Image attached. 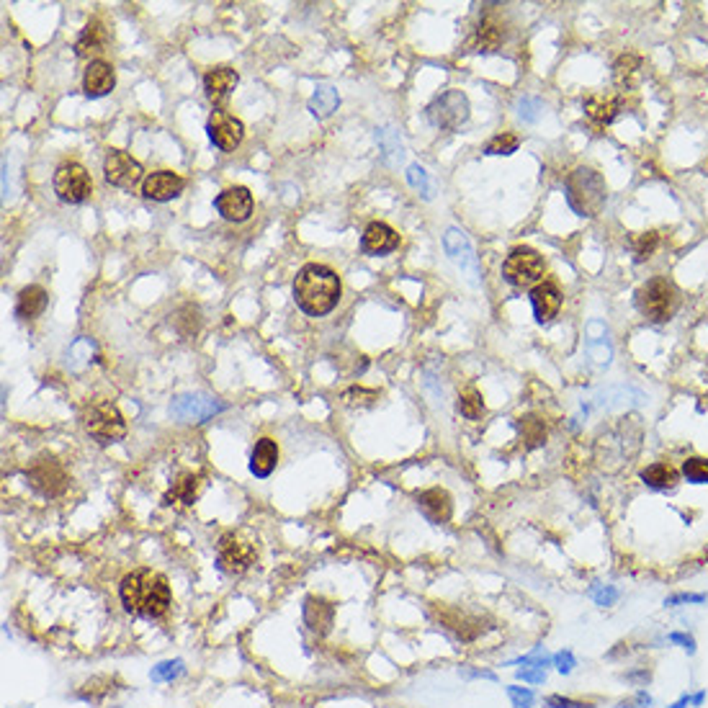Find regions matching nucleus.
I'll use <instances>...</instances> for the list:
<instances>
[{
	"label": "nucleus",
	"mask_w": 708,
	"mask_h": 708,
	"mask_svg": "<svg viewBox=\"0 0 708 708\" xmlns=\"http://www.w3.org/2000/svg\"><path fill=\"white\" fill-rule=\"evenodd\" d=\"M121 605L139 618H160L170 608V585L160 572L137 569L129 572L119 585Z\"/></svg>",
	"instance_id": "nucleus-1"
},
{
	"label": "nucleus",
	"mask_w": 708,
	"mask_h": 708,
	"mask_svg": "<svg viewBox=\"0 0 708 708\" xmlns=\"http://www.w3.org/2000/svg\"><path fill=\"white\" fill-rule=\"evenodd\" d=\"M294 299L299 310L312 314V317H322L338 307L340 299V279L333 268L310 263L294 279Z\"/></svg>",
	"instance_id": "nucleus-2"
},
{
	"label": "nucleus",
	"mask_w": 708,
	"mask_h": 708,
	"mask_svg": "<svg viewBox=\"0 0 708 708\" xmlns=\"http://www.w3.org/2000/svg\"><path fill=\"white\" fill-rule=\"evenodd\" d=\"M567 201L574 209V214L580 216H597L603 211L608 191H605L603 175L592 170V167H577L569 173L564 186Z\"/></svg>",
	"instance_id": "nucleus-3"
},
{
	"label": "nucleus",
	"mask_w": 708,
	"mask_h": 708,
	"mask_svg": "<svg viewBox=\"0 0 708 708\" xmlns=\"http://www.w3.org/2000/svg\"><path fill=\"white\" fill-rule=\"evenodd\" d=\"M258 562V554H255V546L250 539H245L242 534H224L216 543V567L219 572L230 574V577H240L245 574L250 567Z\"/></svg>",
	"instance_id": "nucleus-4"
},
{
	"label": "nucleus",
	"mask_w": 708,
	"mask_h": 708,
	"mask_svg": "<svg viewBox=\"0 0 708 708\" xmlns=\"http://www.w3.org/2000/svg\"><path fill=\"white\" fill-rule=\"evenodd\" d=\"M83 425L98 443H116L127 436V420L111 402H96L83 412Z\"/></svg>",
	"instance_id": "nucleus-5"
},
{
	"label": "nucleus",
	"mask_w": 708,
	"mask_h": 708,
	"mask_svg": "<svg viewBox=\"0 0 708 708\" xmlns=\"http://www.w3.org/2000/svg\"><path fill=\"white\" fill-rule=\"evenodd\" d=\"M639 310L652 322H667L675 314L677 291L667 279H652L639 291Z\"/></svg>",
	"instance_id": "nucleus-6"
},
{
	"label": "nucleus",
	"mask_w": 708,
	"mask_h": 708,
	"mask_svg": "<svg viewBox=\"0 0 708 708\" xmlns=\"http://www.w3.org/2000/svg\"><path fill=\"white\" fill-rule=\"evenodd\" d=\"M26 482L41 497H60L67 490L70 479H67V471H64V466L57 459H52V456H36L26 466Z\"/></svg>",
	"instance_id": "nucleus-7"
},
{
	"label": "nucleus",
	"mask_w": 708,
	"mask_h": 708,
	"mask_svg": "<svg viewBox=\"0 0 708 708\" xmlns=\"http://www.w3.org/2000/svg\"><path fill=\"white\" fill-rule=\"evenodd\" d=\"M502 276L513 286H531L543 279V258L534 247H515L502 263Z\"/></svg>",
	"instance_id": "nucleus-8"
},
{
	"label": "nucleus",
	"mask_w": 708,
	"mask_h": 708,
	"mask_svg": "<svg viewBox=\"0 0 708 708\" xmlns=\"http://www.w3.org/2000/svg\"><path fill=\"white\" fill-rule=\"evenodd\" d=\"M428 121L443 132H454L469 119V98L461 90H446L428 106Z\"/></svg>",
	"instance_id": "nucleus-9"
},
{
	"label": "nucleus",
	"mask_w": 708,
	"mask_h": 708,
	"mask_svg": "<svg viewBox=\"0 0 708 708\" xmlns=\"http://www.w3.org/2000/svg\"><path fill=\"white\" fill-rule=\"evenodd\" d=\"M93 191L90 173L80 162H64L55 173V193L64 204H83Z\"/></svg>",
	"instance_id": "nucleus-10"
},
{
	"label": "nucleus",
	"mask_w": 708,
	"mask_h": 708,
	"mask_svg": "<svg viewBox=\"0 0 708 708\" xmlns=\"http://www.w3.org/2000/svg\"><path fill=\"white\" fill-rule=\"evenodd\" d=\"M207 134L214 147H219L222 152H232L245 139V124L237 116L216 109V111H211V116L207 121Z\"/></svg>",
	"instance_id": "nucleus-11"
},
{
	"label": "nucleus",
	"mask_w": 708,
	"mask_h": 708,
	"mask_svg": "<svg viewBox=\"0 0 708 708\" xmlns=\"http://www.w3.org/2000/svg\"><path fill=\"white\" fill-rule=\"evenodd\" d=\"M142 165L124 150H111L104 160V178L116 188H132L142 181Z\"/></svg>",
	"instance_id": "nucleus-12"
},
{
	"label": "nucleus",
	"mask_w": 708,
	"mask_h": 708,
	"mask_svg": "<svg viewBox=\"0 0 708 708\" xmlns=\"http://www.w3.org/2000/svg\"><path fill=\"white\" fill-rule=\"evenodd\" d=\"M443 247H446L448 258L461 268V273H466V279L477 286L479 284V263L477 255H474V247H471L469 237L464 235L461 230H448L446 237H443Z\"/></svg>",
	"instance_id": "nucleus-13"
},
{
	"label": "nucleus",
	"mask_w": 708,
	"mask_h": 708,
	"mask_svg": "<svg viewBox=\"0 0 708 708\" xmlns=\"http://www.w3.org/2000/svg\"><path fill=\"white\" fill-rule=\"evenodd\" d=\"M438 621H440V626H443L451 637L459 639V641H464V644L477 641V639L485 634V623H482V618L469 616V613L456 611V608H440V611H438Z\"/></svg>",
	"instance_id": "nucleus-14"
},
{
	"label": "nucleus",
	"mask_w": 708,
	"mask_h": 708,
	"mask_svg": "<svg viewBox=\"0 0 708 708\" xmlns=\"http://www.w3.org/2000/svg\"><path fill=\"white\" fill-rule=\"evenodd\" d=\"M214 207L227 222H245L253 214V193L245 186H232L216 196Z\"/></svg>",
	"instance_id": "nucleus-15"
},
{
	"label": "nucleus",
	"mask_w": 708,
	"mask_h": 708,
	"mask_svg": "<svg viewBox=\"0 0 708 708\" xmlns=\"http://www.w3.org/2000/svg\"><path fill=\"white\" fill-rule=\"evenodd\" d=\"M183 188H186V181L178 173H173V170H155V173H150L144 178L142 196L144 199L165 204V201L178 199V196L183 193Z\"/></svg>",
	"instance_id": "nucleus-16"
},
{
	"label": "nucleus",
	"mask_w": 708,
	"mask_h": 708,
	"mask_svg": "<svg viewBox=\"0 0 708 708\" xmlns=\"http://www.w3.org/2000/svg\"><path fill=\"white\" fill-rule=\"evenodd\" d=\"M417 508L430 523H448L454 515V497L443 487H430L417 494Z\"/></svg>",
	"instance_id": "nucleus-17"
},
{
	"label": "nucleus",
	"mask_w": 708,
	"mask_h": 708,
	"mask_svg": "<svg viewBox=\"0 0 708 708\" xmlns=\"http://www.w3.org/2000/svg\"><path fill=\"white\" fill-rule=\"evenodd\" d=\"M219 410L214 399L204 397V394H181V397H175V402L170 405V412L173 417L183 422H204L209 420L211 415Z\"/></svg>",
	"instance_id": "nucleus-18"
},
{
	"label": "nucleus",
	"mask_w": 708,
	"mask_h": 708,
	"mask_svg": "<svg viewBox=\"0 0 708 708\" xmlns=\"http://www.w3.org/2000/svg\"><path fill=\"white\" fill-rule=\"evenodd\" d=\"M201 492H204V477L193 474V471H183V474L175 477L162 502L165 505H178V508H191L193 502L201 497Z\"/></svg>",
	"instance_id": "nucleus-19"
},
{
	"label": "nucleus",
	"mask_w": 708,
	"mask_h": 708,
	"mask_svg": "<svg viewBox=\"0 0 708 708\" xmlns=\"http://www.w3.org/2000/svg\"><path fill=\"white\" fill-rule=\"evenodd\" d=\"M116 85V72L104 60H90L83 75V90L88 98H104L109 96Z\"/></svg>",
	"instance_id": "nucleus-20"
},
{
	"label": "nucleus",
	"mask_w": 708,
	"mask_h": 708,
	"mask_svg": "<svg viewBox=\"0 0 708 708\" xmlns=\"http://www.w3.org/2000/svg\"><path fill=\"white\" fill-rule=\"evenodd\" d=\"M240 75L232 67H214L204 75V93L214 106H222L232 96V90L237 88Z\"/></svg>",
	"instance_id": "nucleus-21"
},
{
	"label": "nucleus",
	"mask_w": 708,
	"mask_h": 708,
	"mask_svg": "<svg viewBox=\"0 0 708 708\" xmlns=\"http://www.w3.org/2000/svg\"><path fill=\"white\" fill-rule=\"evenodd\" d=\"M361 247L363 253L368 255H387L394 253L399 247V235L391 230L389 224L384 222H371L363 230V237H361Z\"/></svg>",
	"instance_id": "nucleus-22"
},
{
	"label": "nucleus",
	"mask_w": 708,
	"mask_h": 708,
	"mask_svg": "<svg viewBox=\"0 0 708 708\" xmlns=\"http://www.w3.org/2000/svg\"><path fill=\"white\" fill-rule=\"evenodd\" d=\"M531 304H534V314L539 322H551L562 310V291L557 284L543 281L531 291Z\"/></svg>",
	"instance_id": "nucleus-23"
},
{
	"label": "nucleus",
	"mask_w": 708,
	"mask_h": 708,
	"mask_svg": "<svg viewBox=\"0 0 708 708\" xmlns=\"http://www.w3.org/2000/svg\"><path fill=\"white\" fill-rule=\"evenodd\" d=\"M333 618H335V605L327 600V597H319V595H310L304 600V621L310 626V631L314 634H327L330 626H333Z\"/></svg>",
	"instance_id": "nucleus-24"
},
{
	"label": "nucleus",
	"mask_w": 708,
	"mask_h": 708,
	"mask_svg": "<svg viewBox=\"0 0 708 708\" xmlns=\"http://www.w3.org/2000/svg\"><path fill=\"white\" fill-rule=\"evenodd\" d=\"M276 464H279V443L273 438H261L250 454V471L258 479H265L273 474Z\"/></svg>",
	"instance_id": "nucleus-25"
},
{
	"label": "nucleus",
	"mask_w": 708,
	"mask_h": 708,
	"mask_svg": "<svg viewBox=\"0 0 708 708\" xmlns=\"http://www.w3.org/2000/svg\"><path fill=\"white\" fill-rule=\"evenodd\" d=\"M680 479V471L667 461H657L649 464L646 469H641V482H644L649 490H657V492H667L677 485Z\"/></svg>",
	"instance_id": "nucleus-26"
},
{
	"label": "nucleus",
	"mask_w": 708,
	"mask_h": 708,
	"mask_svg": "<svg viewBox=\"0 0 708 708\" xmlns=\"http://www.w3.org/2000/svg\"><path fill=\"white\" fill-rule=\"evenodd\" d=\"M47 302H49V296H47V291H44L41 286H26L24 291L18 294L16 314L21 319L39 317L41 312L47 310Z\"/></svg>",
	"instance_id": "nucleus-27"
},
{
	"label": "nucleus",
	"mask_w": 708,
	"mask_h": 708,
	"mask_svg": "<svg viewBox=\"0 0 708 708\" xmlns=\"http://www.w3.org/2000/svg\"><path fill=\"white\" fill-rule=\"evenodd\" d=\"M621 111V101L616 96H590L585 98V113L597 124H611Z\"/></svg>",
	"instance_id": "nucleus-28"
},
{
	"label": "nucleus",
	"mask_w": 708,
	"mask_h": 708,
	"mask_svg": "<svg viewBox=\"0 0 708 708\" xmlns=\"http://www.w3.org/2000/svg\"><path fill=\"white\" fill-rule=\"evenodd\" d=\"M502 44V26L494 21V18H485L482 24L477 26L474 32V39H471V52H494V49Z\"/></svg>",
	"instance_id": "nucleus-29"
},
{
	"label": "nucleus",
	"mask_w": 708,
	"mask_h": 708,
	"mask_svg": "<svg viewBox=\"0 0 708 708\" xmlns=\"http://www.w3.org/2000/svg\"><path fill=\"white\" fill-rule=\"evenodd\" d=\"M106 47V29L101 21H88L85 29L80 32L78 41H75V52L80 57H88V55H96L101 49Z\"/></svg>",
	"instance_id": "nucleus-30"
},
{
	"label": "nucleus",
	"mask_w": 708,
	"mask_h": 708,
	"mask_svg": "<svg viewBox=\"0 0 708 708\" xmlns=\"http://www.w3.org/2000/svg\"><path fill=\"white\" fill-rule=\"evenodd\" d=\"M338 104H340V96H338V90L333 85H317L314 96L310 98V111L317 119H327L338 109Z\"/></svg>",
	"instance_id": "nucleus-31"
},
{
	"label": "nucleus",
	"mask_w": 708,
	"mask_h": 708,
	"mask_svg": "<svg viewBox=\"0 0 708 708\" xmlns=\"http://www.w3.org/2000/svg\"><path fill=\"white\" fill-rule=\"evenodd\" d=\"M376 142L382 147L384 152V160L387 162H399V160L405 158V147H402V139H399V132L394 127H382L376 129Z\"/></svg>",
	"instance_id": "nucleus-32"
},
{
	"label": "nucleus",
	"mask_w": 708,
	"mask_h": 708,
	"mask_svg": "<svg viewBox=\"0 0 708 708\" xmlns=\"http://www.w3.org/2000/svg\"><path fill=\"white\" fill-rule=\"evenodd\" d=\"M639 70H641V62H639V57L621 55L618 60H616V64H613V80H616V85L631 88L634 83H637Z\"/></svg>",
	"instance_id": "nucleus-33"
},
{
	"label": "nucleus",
	"mask_w": 708,
	"mask_h": 708,
	"mask_svg": "<svg viewBox=\"0 0 708 708\" xmlns=\"http://www.w3.org/2000/svg\"><path fill=\"white\" fill-rule=\"evenodd\" d=\"M173 325L175 330L183 335V338H193V335L201 330V312L199 307H193V304H183L181 310L173 314Z\"/></svg>",
	"instance_id": "nucleus-34"
},
{
	"label": "nucleus",
	"mask_w": 708,
	"mask_h": 708,
	"mask_svg": "<svg viewBox=\"0 0 708 708\" xmlns=\"http://www.w3.org/2000/svg\"><path fill=\"white\" fill-rule=\"evenodd\" d=\"M518 430H520V438L525 440L528 448H539L541 443H546V425L543 420L534 417V415H525L518 420Z\"/></svg>",
	"instance_id": "nucleus-35"
},
{
	"label": "nucleus",
	"mask_w": 708,
	"mask_h": 708,
	"mask_svg": "<svg viewBox=\"0 0 708 708\" xmlns=\"http://www.w3.org/2000/svg\"><path fill=\"white\" fill-rule=\"evenodd\" d=\"M456 410L466 417V420H482V415H485V399L479 394L474 387L461 391V397L456 402Z\"/></svg>",
	"instance_id": "nucleus-36"
},
{
	"label": "nucleus",
	"mask_w": 708,
	"mask_h": 708,
	"mask_svg": "<svg viewBox=\"0 0 708 708\" xmlns=\"http://www.w3.org/2000/svg\"><path fill=\"white\" fill-rule=\"evenodd\" d=\"M708 603V592H695V590H677V592H669L662 605L669 608V611H677V608H695V605H706Z\"/></svg>",
	"instance_id": "nucleus-37"
},
{
	"label": "nucleus",
	"mask_w": 708,
	"mask_h": 708,
	"mask_svg": "<svg viewBox=\"0 0 708 708\" xmlns=\"http://www.w3.org/2000/svg\"><path fill=\"white\" fill-rule=\"evenodd\" d=\"M665 644L675 646V649L685 652L688 657H695V654H698V639H695V634H693V631H688V629H669V631H665Z\"/></svg>",
	"instance_id": "nucleus-38"
},
{
	"label": "nucleus",
	"mask_w": 708,
	"mask_h": 708,
	"mask_svg": "<svg viewBox=\"0 0 708 708\" xmlns=\"http://www.w3.org/2000/svg\"><path fill=\"white\" fill-rule=\"evenodd\" d=\"M680 474L690 485H708V459L706 456H690L680 466Z\"/></svg>",
	"instance_id": "nucleus-39"
},
{
	"label": "nucleus",
	"mask_w": 708,
	"mask_h": 708,
	"mask_svg": "<svg viewBox=\"0 0 708 708\" xmlns=\"http://www.w3.org/2000/svg\"><path fill=\"white\" fill-rule=\"evenodd\" d=\"M618 677H621L629 688H634V690H637V688H649L654 680V667L652 665H634V667L623 669Z\"/></svg>",
	"instance_id": "nucleus-40"
},
{
	"label": "nucleus",
	"mask_w": 708,
	"mask_h": 708,
	"mask_svg": "<svg viewBox=\"0 0 708 708\" xmlns=\"http://www.w3.org/2000/svg\"><path fill=\"white\" fill-rule=\"evenodd\" d=\"M588 597L592 600V603L597 605V608H613V605L618 603L623 597V592H621V588H616V585H592V588L588 590Z\"/></svg>",
	"instance_id": "nucleus-41"
},
{
	"label": "nucleus",
	"mask_w": 708,
	"mask_h": 708,
	"mask_svg": "<svg viewBox=\"0 0 708 708\" xmlns=\"http://www.w3.org/2000/svg\"><path fill=\"white\" fill-rule=\"evenodd\" d=\"M342 405L345 407H371L376 405V399H379V391L374 389H363V387H350L340 394Z\"/></svg>",
	"instance_id": "nucleus-42"
},
{
	"label": "nucleus",
	"mask_w": 708,
	"mask_h": 708,
	"mask_svg": "<svg viewBox=\"0 0 708 708\" xmlns=\"http://www.w3.org/2000/svg\"><path fill=\"white\" fill-rule=\"evenodd\" d=\"M111 685H113L111 677H90L88 683H83V688L78 690V695L80 698H85V700H101L104 695H109V693L113 690Z\"/></svg>",
	"instance_id": "nucleus-43"
},
{
	"label": "nucleus",
	"mask_w": 708,
	"mask_h": 708,
	"mask_svg": "<svg viewBox=\"0 0 708 708\" xmlns=\"http://www.w3.org/2000/svg\"><path fill=\"white\" fill-rule=\"evenodd\" d=\"M183 669H186L183 660H165L152 667L150 677L155 683H170V680H175L178 675H183Z\"/></svg>",
	"instance_id": "nucleus-44"
},
{
	"label": "nucleus",
	"mask_w": 708,
	"mask_h": 708,
	"mask_svg": "<svg viewBox=\"0 0 708 708\" xmlns=\"http://www.w3.org/2000/svg\"><path fill=\"white\" fill-rule=\"evenodd\" d=\"M518 144H520V139H518L515 134H508V132H502V134L492 137V139L487 142L485 152H487V155H513V152L518 150Z\"/></svg>",
	"instance_id": "nucleus-45"
},
{
	"label": "nucleus",
	"mask_w": 708,
	"mask_h": 708,
	"mask_svg": "<svg viewBox=\"0 0 708 708\" xmlns=\"http://www.w3.org/2000/svg\"><path fill=\"white\" fill-rule=\"evenodd\" d=\"M407 181H410V186H412L415 191H420L425 199H430V196H433V186H430V178H428V173H425L420 165H410V170H407Z\"/></svg>",
	"instance_id": "nucleus-46"
},
{
	"label": "nucleus",
	"mask_w": 708,
	"mask_h": 708,
	"mask_svg": "<svg viewBox=\"0 0 708 708\" xmlns=\"http://www.w3.org/2000/svg\"><path fill=\"white\" fill-rule=\"evenodd\" d=\"M508 693L510 703L513 708H534V700H536V693L531 688H520V685H508L505 688Z\"/></svg>",
	"instance_id": "nucleus-47"
},
{
	"label": "nucleus",
	"mask_w": 708,
	"mask_h": 708,
	"mask_svg": "<svg viewBox=\"0 0 708 708\" xmlns=\"http://www.w3.org/2000/svg\"><path fill=\"white\" fill-rule=\"evenodd\" d=\"M546 708H595V703L590 700H580V698H569V695H562V693H551L543 698Z\"/></svg>",
	"instance_id": "nucleus-48"
},
{
	"label": "nucleus",
	"mask_w": 708,
	"mask_h": 708,
	"mask_svg": "<svg viewBox=\"0 0 708 708\" xmlns=\"http://www.w3.org/2000/svg\"><path fill=\"white\" fill-rule=\"evenodd\" d=\"M518 116L523 121H528V124H534L536 119H539V113H541V101L539 98H528V96H523L520 101H518Z\"/></svg>",
	"instance_id": "nucleus-49"
},
{
	"label": "nucleus",
	"mask_w": 708,
	"mask_h": 708,
	"mask_svg": "<svg viewBox=\"0 0 708 708\" xmlns=\"http://www.w3.org/2000/svg\"><path fill=\"white\" fill-rule=\"evenodd\" d=\"M574 667H577V657H574L572 649H559L554 654V669H557L559 675H572Z\"/></svg>",
	"instance_id": "nucleus-50"
},
{
	"label": "nucleus",
	"mask_w": 708,
	"mask_h": 708,
	"mask_svg": "<svg viewBox=\"0 0 708 708\" xmlns=\"http://www.w3.org/2000/svg\"><path fill=\"white\" fill-rule=\"evenodd\" d=\"M515 680L528 685H541L546 683V669L543 667H515Z\"/></svg>",
	"instance_id": "nucleus-51"
},
{
	"label": "nucleus",
	"mask_w": 708,
	"mask_h": 708,
	"mask_svg": "<svg viewBox=\"0 0 708 708\" xmlns=\"http://www.w3.org/2000/svg\"><path fill=\"white\" fill-rule=\"evenodd\" d=\"M660 245V237H657V232H644V235H639L637 240V255L644 261L649 255L654 253V247Z\"/></svg>",
	"instance_id": "nucleus-52"
},
{
	"label": "nucleus",
	"mask_w": 708,
	"mask_h": 708,
	"mask_svg": "<svg viewBox=\"0 0 708 708\" xmlns=\"http://www.w3.org/2000/svg\"><path fill=\"white\" fill-rule=\"evenodd\" d=\"M459 675L464 680H490V683H500V677L494 669H487V667H461L459 669Z\"/></svg>",
	"instance_id": "nucleus-53"
},
{
	"label": "nucleus",
	"mask_w": 708,
	"mask_h": 708,
	"mask_svg": "<svg viewBox=\"0 0 708 708\" xmlns=\"http://www.w3.org/2000/svg\"><path fill=\"white\" fill-rule=\"evenodd\" d=\"M629 706L631 708H654V695L649 693V688H637V690H631V695H629Z\"/></svg>",
	"instance_id": "nucleus-54"
},
{
	"label": "nucleus",
	"mask_w": 708,
	"mask_h": 708,
	"mask_svg": "<svg viewBox=\"0 0 708 708\" xmlns=\"http://www.w3.org/2000/svg\"><path fill=\"white\" fill-rule=\"evenodd\" d=\"M665 708H693V690H683L675 700H669Z\"/></svg>",
	"instance_id": "nucleus-55"
},
{
	"label": "nucleus",
	"mask_w": 708,
	"mask_h": 708,
	"mask_svg": "<svg viewBox=\"0 0 708 708\" xmlns=\"http://www.w3.org/2000/svg\"><path fill=\"white\" fill-rule=\"evenodd\" d=\"M706 700H708L706 688H695V690H693V708H703L706 706Z\"/></svg>",
	"instance_id": "nucleus-56"
}]
</instances>
